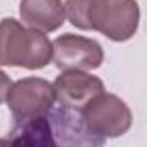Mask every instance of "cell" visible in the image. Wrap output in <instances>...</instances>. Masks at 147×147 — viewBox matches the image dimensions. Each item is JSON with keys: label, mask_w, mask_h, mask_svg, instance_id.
Here are the masks:
<instances>
[{"label": "cell", "mask_w": 147, "mask_h": 147, "mask_svg": "<svg viewBox=\"0 0 147 147\" xmlns=\"http://www.w3.org/2000/svg\"><path fill=\"white\" fill-rule=\"evenodd\" d=\"M52 87L55 102L71 109H82L95 95L106 90L104 82L99 76L78 69L61 71V75L54 80Z\"/></svg>", "instance_id": "cell-6"}, {"label": "cell", "mask_w": 147, "mask_h": 147, "mask_svg": "<svg viewBox=\"0 0 147 147\" xmlns=\"http://www.w3.org/2000/svg\"><path fill=\"white\" fill-rule=\"evenodd\" d=\"M52 61V42L45 33L14 18L0 21V66L43 69Z\"/></svg>", "instance_id": "cell-2"}, {"label": "cell", "mask_w": 147, "mask_h": 147, "mask_svg": "<svg viewBox=\"0 0 147 147\" xmlns=\"http://www.w3.org/2000/svg\"><path fill=\"white\" fill-rule=\"evenodd\" d=\"M49 119L52 125V133H54V140L55 145H87V147H99L102 144H106L104 140L97 138L95 135H92L83 119H82V113L80 109H71V107H64V106H55L49 111Z\"/></svg>", "instance_id": "cell-7"}, {"label": "cell", "mask_w": 147, "mask_h": 147, "mask_svg": "<svg viewBox=\"0 0 147 147\" xmlns=\"http://www.w3.org/2000/svg\"><path fill=\"white\" fill-rule=\"evenodd\" d=\"M66 19L78 30H94L111 42H128L140 24L137 0H66Z\"/></svg>", "instance_id": "cell-1"}, {"label": "cell", "mask_w": 147, "mask_h": 147, "mask_svg": "<svg viewBox=\"0 0 147 147\" xmlns=\"http://www.w3.org/2000/svg\"><path fill=\"white\" fill-rule=\"evenodd\" d=\"M80 113L87 130L104 142L125 135L133 123V114L126 102L106 90L87 102Z\"/></svg>", "instance_id": "cell-3"}, {"label": "cell", "mask_w": 147, "mask_h": 147, "mask_svg": "<svg viewBox=\"0 0 147 147\" xmlns=\"http://www.w3.org/2000/svg\"><path fill=\"white\" fill-rule=\"evenodd\" d=\"M11 85H12V82H11L9 75L0 69V104L5 102V97H7V92H9Z\"/></svg>", "instance_id": "cell-10"}, {"label": "cell", "mask_w": 147, "mask_h": 147, "mask_svg": "<svg viewBox=\"0 0 147 147\" xmlns=\"http://www.w3.org/2000/svg\"><path fill=\"white\" fill-rule=\"evenodd\" d=\"M5 140L14 145H55L52 125L47 114L14 119V126Z\"/></svg>", "instance_id": "cell-9"}, {"label": "cell", "mask_w": 147, "mask_h": 147, "mask_svg": "<svg viewBox=\"0 0 147 147\" xmlns=\"http://www.w3.org/2000/svg\"><path fill=\"white\" fill-rule=\"evenodd\" d=\"M5 102L14 119L45 116L55 104L54 87L43 78L26 76L11 85Z\"/></svg>", "instance_id": "cell-5"}, {"label": "cell", "mask_w": 147, "mask_h": 147, "mask_svg": "<svg viewBox=\"0 0 147 147\" xmlns=\"http://www.w3.org/2000/svg\"><path fill=\"white\" fill-rule=\"evenodd\" d=\"M52 62L59 71L99 69L104 62V49L94 38L64 33L52 42Z\"/></svg>", "instance_id": "cell-4"}, {"label": "cell", "mask_w": 147, "mask_h": 147, "mask_svg": "<svg viewBox=\"0 0 147 147\" xmlns=\"http://www.w3.org/2000/svg\"><path fill=\"white\" fill-rule=\"evenodd\" d=\"M21 23L42 33L59 30L66 21L62 0H21L19 4Z\"/></svg>", "instance_id": "cell-8"}]
</instances>
